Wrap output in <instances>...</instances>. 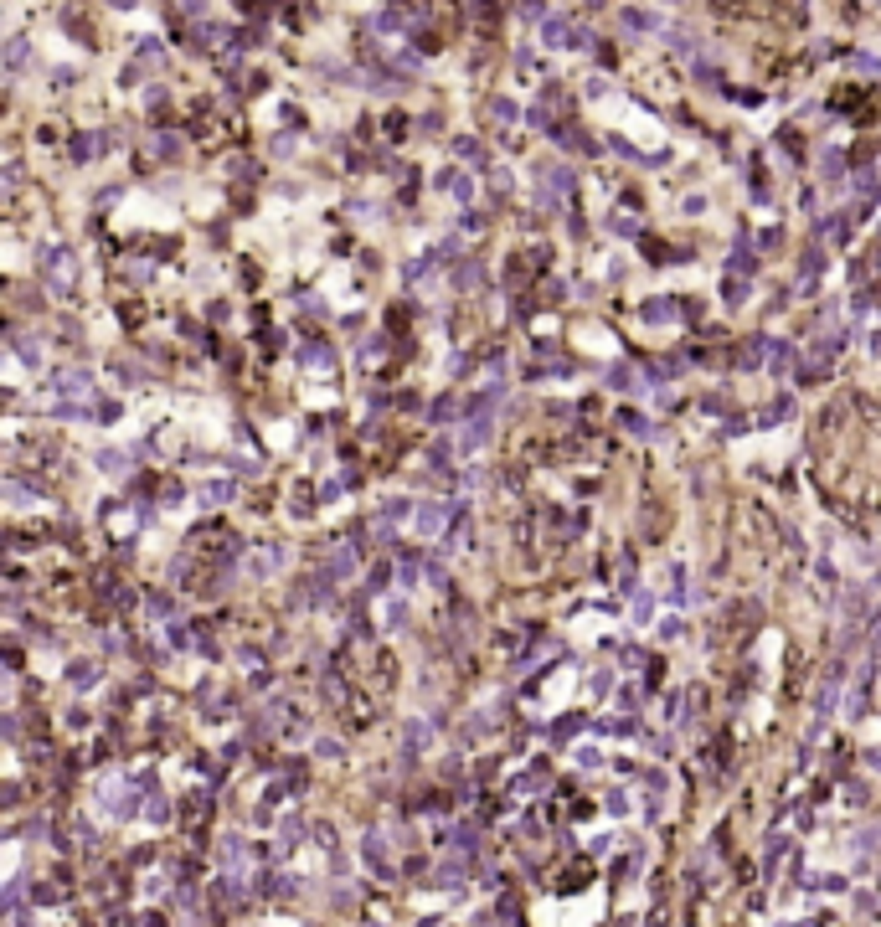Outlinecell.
<instances>
[{"mask_svg":"<svg viewBox=\"0 0 881 927\" xmlns=\"http://www.w3.org/2000/svg\"><path fill=\"white\" fill-rule=\"evenodd\" d=\"M449 521H454V505H417V510H413V526H417V531H423V536L443 531V526H449Z\"/></svg>","mask_w":881,"mask_h":927,"instance_id":"1","label":"cell"},{"mask_svg":"<svg viewBox=\"0 0 881 927\" xmlns=\"http://www.w3.org/2000/svg\"><path fill=\"white\" fill-rule=\"evenodd\" d=\"M438 191H449V196H459V201H469V196H475V181H469L464 176V170H438Z\"/></svg>","mask_w":881,"mask_h":927,"instance_id":"2","label":"cell"},{"mask_svg":"<svg viewBox=\"0 0 881 927\" xmlns=\"http://www.w3.org/2000/svg\"><path fill=\"white\" fill-rule=\"evenodd\" d=\"M644 320H650V325H675V320H680V304L670 299V294H665V299H650V304H644Z\"/></svg>","mask_w":881,"mask_h":927,"instance_id":"3","label":"cell"},{"mask_svg":"<svg viewBox=\"0 0 881 927\" xmlns=\"http://www.w3.org/2000/svg\"><path fill=\"white\" fill-rule=\"evenodd\" d=\"M572 36H577V26L557 21V16H546V21H542V42H546V47H562V42H572Z\"/></svg>","mask_w":881,"mask_h":927,"instance_id":"4","label":"cell"},{"mask_svg":"<svg viewBox=\"0 0 881 927\" xmlns=\"http://www.w3.org/2000/svg\"><path fill=\"white\" fill-rule=\"evenodd\" d=\"M98 469H103V474H129V469H135V459L119 454V448H103V454H98Z\"/></svg>","mask_w":881,"mask_h":927,"instance_id":"5","label":"cell"},{"mask_svg":"<svg viewBox=\"0 0 881 927\" xmlns=\"http://www.w3.org/2000/svg\"><path fill=\"white\" fill-rule=\"evenodd\" d=\"M88 387H93V376H88V371H62V376H57V392H68V397L88 392Z\"/></svg>","mask_w":881,"mask_h":927,"instance_id":"6","label":"cell"},{"mask_svg":"<svg viewBox=\"0 0 881 927\" xmlns=\"http://www.w3.org/2000/svg\"><path fill=\"white\" fill-rule=\"evenodd\" d=\"M196 500H201V505H227V500H232V484H227V480H212V484H201V495H196Z\"/></svg>","mask_w":881,"mask_h":927,"instance_id":"7","label":"cell"},{"mask_svg":"<svg viewBox=\"0 0 881 927\" xmlns=\"http://www.w3.org/2000/svg\"><path fill=\"white\" fill-rule=\"evenodd\" d=\"M608 387H613V392H639L634 366H608Z\"/></svg>","mask_w":881,"mask_h":927,"instance_id":"8","label":"cell"},{"mask_svg":"<svg viewBox=\"0 0 881 927\" xmlns=\"http://www.w3.org/2000/svg\"><path fill=\"white\" fill-rule=\"evenodd\" d=\"M788 361H794V346H783V340H768V366H773V371H783Z\"/></svg>","mask_w":881,"mask_h":927,"instance_id":"9","label":"cell"},{"mask_svg":"<svg viewBox=\"0 0 881 927\" xmlns=\"http://www.w3.org/2000/svg\"><path fill=\"white\" fill-rule=\"evenodd\" d=\"M619 422H624V433H634V438H650V433H654V428H650V417H639V413H624Z\"/></svg>","mask_w":881,"mask_h":927,"instance_id":"10","label":"cell"},{"mask_svg":"<svg viewBox=\"0 0 881 927\" xmlns=\"http://www.w3.org/2000/svg\"><path fill=\"white\" fill-rule=\"evenodd\" d=\"M629 31H660V21H650V16H639V10H619Z\"/></svg>","mask_w":881,"mask_h":927,"instance_id":"11","label":"cell"},{"mask_svg":"<svg viewBox=\"0 0 881 927\" xmlns=\"http://www.w3.org/2000/svg\"><path fill=\"white\" fill-rule=\"evenodd\" d=\"M608 232H619V237H639V222H634V217H619V211H613V217H608Z\"/></svg>","mask_w":881,"mask_h":927,"instance_id":"12","label":"cell"},{"mask_svg":"<svg viewBox=\"0 0 881 927\" xmlns=\"http://www.w3.org/2000/svg\"><path fill=\"white\" fill-rule=\"evenodd\" d=\"M6 68H10V72H21V68H26V42H21V36L6 47Z\"/></svg>","mask_w":881,"mask_h":927,"instance_id":"13","label":"cell"},{"mask_svg":"<svg viewBox=\"0 0 881 927\" xmlns=\"http://www.w3.org/2000/svg\"><path fill=\"white\" fill-rule=\"evenodd\" d=\"M753 268H758V258L747 253V247H737V253H732V273H742V278H747Z\"/></svg>","mask_w":881,"mask_h":927,"instance_id":"14","label":"cell"},{"mask_svg":"<svg viewBox=\"0 0 881 927\" xmlns=\"http://www.w3.org/2000/svg\"><path fill=\"white\" fill-rule=\"evenodd\" d=\"M68 680H72V685H93V680H98V670H93V665H72Z\"/></svg>","mask_w":881,"mask_h":927,"instance_id":"15","label":"cell"},{"mask_svg":"<svg viewBox=\"0 0 881 927\" xmlns=\"http://www.w3.org/2000/svg\"><path fill=\"white\" fill-rule=\"evenodd\" d=\"M387 624H392V629H402V624H407V603H402V598H397V603H387Z\"/></svg>","mask_w":881,"mask_h":927,"instance_id":"16","label":"cell"},{"mask_svg":"<svg viewBox=\"0 0 881 927\" xmlns=\"http://www.w3.org/2000/svg\"><path fill=\"white\" fill-rule=\"evenodd\" d=\"M475 278H480V263H464V268H459V278H454V284H459V289H469V284H475Z\"/></svg>","mask_w":881,"mask_h":927,"instance_id":"17","label":"cell"},{"mask_svg":"<svg viewBox=\"0 0 881 927\" xmlns=\"http://www.w3.org/2000/svg\"><path fill=\"white\" fill-rule=\"evenodd\" d=\"M428 582H433V588H449V572H443V562H428Z\"/></svg>","mask_w":881,"mask_h":927,"instance_id":"18","label":"cell"},{"mask_svg":"<svg viewBox=\"0 0 881 927\" xmlns=\"http://www.w3.org/2000/svg\"><path fill=\"white\" fill-rule=\"evenodd\" d=\"M742 299H747V278H742V284L732 278V284H727V304H742Z\"/></svg>","mask_w":881,"mask_h":927,"instance_id":"19","label":"cell"},{"mask_svg":"<svg viewBox=\"0 0 881 927\" xmlns=\"http://www.w3.org/2000/svg\"><path fill=\"white\" fill-rule=\"evenodd\" d=\"M825 170H830V176H825V181H840V170H845V160H840V155L830 150V155H825Z\"/></svg>","mask_w":881,"mask_h":927,"instance_id":"20","label":"cell"},{"mask_svg":"<svg viewBox=\"0 0 881 927\" xmlns=\"http://www.w3.org/2000/svg\"><path fill=\"white\" fill-rule=\"evenodd\" d=\"M454 150L464 155V160H480V144H475V139H454Z\"/></svg>","mask_w":881,"mask_h":927,"instance_id":"21","label":"cell"},{"mask_svg":"<svg viewBox=\"0 0 881 927\" xmlns=\"http://www.w3.org/2000/svg\"><path fill=\"white\" fill-rule=\"evenodd\" d=\"M449 413H454V397H438V402H433V422H443Z\"/></svg>","mask_w":881,"mask_h":927,"instance_id":"22","label":"cell"},{"mask_svg":"<svg viewBox=\"0 0 881 927\" xmlns=\"http://www.w3.org/2000/svg\"><path fill=\"white\" fill-rule=\"evenodd\" d=\"M660 634H665V639H680V634H686V624H680V618H665Z\"/></svg>","mask_w":881,"mask_h":927,"instance_id":"23","label":"cell"},{"mask_svg":"<svg viewBox=\"0 0 881 927\" xmlns=\"http://www.w3.org/2000/svg\"><path fill=\"white\" fill-rule=\"evenodd\" d=\"M650 608H654L650 592H639V598H634V618H650Z\"/></svg>","mask_w":881,"mask_h":927,"instance_id":"24","label":"cell"},{"mask_svg":"<svg viewBox=\"0 0 881 927\" xmlns=\"http://www.w3.org/2000/svg\"><path fill=\"white\" fill-rule=\"evenodd\" d=\"M856 72H881V62H876V57H866V52H861V57H856Z\"/></svg>","mask_w":881,"mask_h":927,"instance_id":"25","label":"cell"},{"mask_svg":"<svg viewBox=\"0 0 881 927\" xmlns=\"http://www.w3.org/2000/svg\"><path fill=\"white\" fill-rule=\"evenodd\" d=\"M114 6H119V10H129V6H135V0H114Z\"/></svg>","mask_w":881,"mask_h":927,"instance_id":"26","label":"cell"}]
</instances>
